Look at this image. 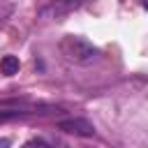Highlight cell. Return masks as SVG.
<instances>
[{
	"label": "cell",
	"mask_w": 148,
	"mask_h": 148,
	"mask_svg": "<svg viewBox=\"0 0 148 148\" xmlns=\"http://www.w3.org/2000/svg\"><path fill=\"white\" fill-rule=\"evenodd\" d=\"M60 51H62V56H65L69 62H76V65H86V62H90V60L97 56V49H95L90 42H86L83 37H74V35L62 37Z\"/></svg>",
	"instance_id": "cell-1"
},
{
	"label": "cell",
	"mask_w": 148,
	"mask_h": 148,
	"mask_svg": "<svg viewBox=\"0 0 148 148\" xmlns=\"http://www.w3.org/2000/svg\"><path fill=\"white\" fill-rule=\"evenodd\" d=\"M28 113H37V106H30L23 102H0V123L12 120V118H21Z\"/></svg>",
	"instance_id": "cell-2"
},
{
	"label": "cell",
	"mask_w": 148,
	"mask_h": 148,
	"mask_svg": "<svg viewBox=\"0 0 148 148\" xmlns=\"http://www.w3.org/2000/svg\"><path fill=\"white\" fill-rule=\"evenodd\" d=\"M58 127L62 132H69V134H76V136H92L95 134V127L86 118H69V120L58 123Z\"/></svg>",
	"instance_id": "cell-3"
},
{
	"label": "cell",
	"mask_w": 148,
	"mask_h": 148,
	"mask_svg": "<svg viewBox=\"0 0 148 148\" xmlns=\"http://www.w3.org/2000/svg\"><path fill=\"white\" fill-rule=\"evenodd\" d=\"M81 5V0H56L53 5L44 7L42 9V16H49V18H60L65 14H69L72 9H76Z\"/></svg>",
	"instance_id": "cell-4"
},
{
	"label": "cell",
	"mask_w": 148,
	"mask_h": 148,
	"mask_svg": "<svg viewBox=\"0 0 148 148\" xmlns=\"http://www.w3.org/2000/svg\"><path fill=\"white\" fill-rule=\"evenodd\" d=\"M18 69H21V60L16 56H5L0 60V74H5V76H14V74H18Z\"/></svg>",
	"instance_id": "cell-5"
},
{
	"label": "cell",
	"mask_w": 148,
	"mask_h": 148,
	"mask_svg": "<svg viewBox=\"0 0 148 148\" xmlns=\"http://www.w3.org/2000/svg\"><path fill=\"white\" fill-rule=\"evenodd\" d=\"M23 148H51L44 139H30V141H25L23 143Z\"/></svg>",
	"instance_id": "cell-6"
},
{
	"label": "cell",
	"mask_w": 148,
	"mask_h": 148,
	"mask_svg": "<svg viewBox=\"0 0 148 148\" xmlns=\"http://www.w3.org/2000/svg\"><path fill=\"white\" fill-rule=\"evenodd\" d=\"M0 148H9V141L7 139H0Z\"/></svg>",
	"instance_id": "cell-7"
}]
</instances>
